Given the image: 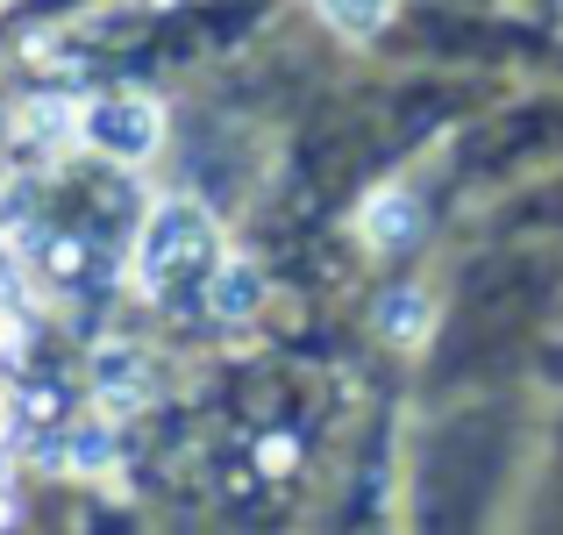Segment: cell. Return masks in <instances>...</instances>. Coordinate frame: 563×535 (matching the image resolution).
Instances as JSON below:
<instances>
[{"mask_svg":"<svg viewBox=\"0 0 563 535\" xmlns=\"http://www.w3.org/2000/svg\"><path fill=\"white\" fill-rule=\"evenodd\" d=\"M493 422H464L428 450V471H421V500H428V522H456L485 500L493 485Z\"/></svg>","mask_w":563,"mask_h":535,"instance_id":"cell-1","label":"cell"},{"mask_svg":"<svg viewBox=\"0 0 563 535\" xmlns=\"http://www.w3.org/2000/svg\"><path fill=\"white\" fill-rule=\"evenodd\" d=\"M172 264H207V221L192 207H165V221L151 236V279L157 286L172 279Z\"/></svg>","mask_w":563,"mask_h":535,"instance_id":"cell-2","label":"cell"},{"mask_svg":"<svg viewBox=\"0 0 563 535\" xmlns=\"http://www.w3.org/2000/svg\"><path fill=\"white\" fill-rule=\"evenodd\" d=\"M93 137L108 143V151H151V114L143 108H100Z\"/></svg>","mask_w":563,"mask_h":535,"instance_id":"cell-3","label":"cell"},{"mask_svg":"<svg viewBox=\"0 0 563 535\" xmlns=\"http://www.w3.org/2000/svg\"><path fill=\"white\" fill-rule=\"evenodd\" d=\"M329 14H335L343 29H357V36H372L378 14H385V0H329Z\"/></svg>","mask_w":563,"mask_h":535,"instance_id":"cell-4","label":"cell"}]
</instances>
